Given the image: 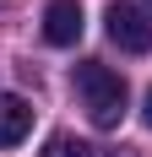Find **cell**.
I'll return each instance as SVG.
<instances>
[{
    "instance_id": "cell-1",
    "label": "cell",
    "mask_w": 152,
    "mask_h": 157,
    "mask_svg": "<svg viewBox=\"0 0 152 157\" xmlns=\"http://www.w3.org/2000/svg\"><path fill=\"white\" fill-rule=\"evenodd\" d=\"M71 87L76 98H82V109H87V119L98 130H114L125 119V103H130V87H125L120 71H109L103 60H82L71 71Z\"/></svg>"
},
{
    "instance_id": "cell-2",
    "label": "cell",
    "mask_w": 152,
    "mask_h": 157,
    "mask_svg": "<svg viewBox=\"0 0 152 157\" xmlns=\"http://www.w3.org/2000/svg\"><path fill=\"white\" fill-rule=\"evenodd\" d=\"M103 22H109V38H114L125 54H147V49H152V16L141 11V6L114 0V6L103 11Z\"/></svg>"
},
{
    "instance_id": "cell-3",
    "label": "cell",
    "mask_w": 152,
    "mask_h": 157,
    "mask_svg": "<svg viewBox=\"0 0 152 157\" xmlns=\"http://www.w3.org/2000/svg\"><path fill=\"white\" fill-rule=\"evenodd\" d=\"M82 27H87V22H82V6H76V0H49L44 6V38L54 49H71L76 38H82Z\"/></svg>"
},
{
    "instance_id": "cell-4",
    "label": "cell",
    "mask_w": 152,
    "mask_h": 157,
    "mask_svg": "<svg viewBox=\"0 0 152 157\" xmlns=\"http://www.w3.org/2000/svg\"><path fill=\"white\" fill-rule=\"evenodd\" d=\"M33 130V103L16 92H0V146H22Z\"/></svg>"
},
{
    "instance_id": "cell-5",
    "label": "cell",
    "mask_w": 152,
    "mask_h": 157,
    "mask_svg": "<svg viewBox=\"0 0 152 157\" xmlns=\"http://www.w3.org/2000/svg\"><path fill=\"white\" fill-rule=\"evenodd\" d=\"M38 157H92V146L76 141V136H49V146H44Z\"/></svg>"
},
{
    "instance_id": "cell-6",
    "label": "cell",
    "mask_w": 152,
    "mask_h": 157,
    "mask_svg": "<svg viewBox=\"0 0 152 157\" xmlns=\"http://www.w3.org/2000/svg\"><path fill=\"white\" fill-rule=\"evenodd\" d=\"M141 119H147V125H152V92H147V103H141Z\"/></svg>"
},
{
    "instance_id": "cell-7",
    "label": "cell",
    "mask_w": 152,
    "mask_h": 157,
    "mask_svg": "<svg viewBox=\"0 0 152 157\" xmlns=\"http://www.w3.org/2000/svg\"><path fill=\"white\" fill-rule=\"evenodd\" d=\"M109 157H136V152H125V146H120V152H109Z\"/></svg>"
},
{
    "instance_id": "cell-8",
    "label": "cell",
    "mask_w": 152,
    "mask_h": 157,
    "mask_svg": "<svg viewBox=\"0 0 152 157\" xmlns=\"http://www.w3.org/2000/svg\"><path fill=\"white\" fill-rule=\"evenodd\" d=\"M141 6H147V16H152V0H141Z\"/></svg>"
}]
</instances>
